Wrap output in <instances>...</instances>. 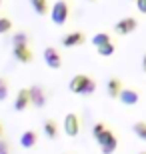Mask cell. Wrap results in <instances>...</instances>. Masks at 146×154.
Here are the masks:
<instances>
[{
    "label": "cell",
    "instance_id": "cb8c5ba5",
    "mask_svg": "<svg viewBox=\"0 0 146 154\" xmlns=\"http://www.w3.org/2000/svg\"><path fill=\"white\" fill-rule=\"evenodd\" d=\"M136 8H138V12L146 14V0H136Z\"/></svg>",
    "mask_w": 146,
    "mask_h": 154
},
{
    "label": "cell",
    "instance_id": "ac0fdd59",
    "mask_svg": "<svg viewBox=\"0 0 146 154\" xmlns=\"http://www.w3.org/2000/svg\"><path fill=\"white\" fill-rule=\"evenodd\" d=\"M12 46H28V34L26 32H16L12 36Z\"/></svg>",
    "mask_w": 146,
    "mask_h": 154
},
{
    "label": "cell",
    "instance_id": "d6986e66",
    "mask_svg": "<svg viewBox=\"0 0 146 154\" xmlns=\"http://www.w3.org/2000/svg\"><path fill=\"white\" fill-rule=\"evenodd\" d=\"M12 28V20L6 16H0V34H6V32H10Z\"/></svg>",
    "mask_w": 146,
    "mask_h": 154
},
{
    "label": "cell",
    "instance_id": "ffe728a7",
    "mask_svg": "<svg viewBox=\"0 0 146 154\" xmlns=\"http://www.w3.org/2000/svg\"><path fill=\"white\" fill-rule=\"evenodd\" d=\"M98 54H100V56H104V58L112 56V54H114V44L110 42V44H104V46H100V48H98Z\"/></svg>",
    "mask_w": 146,
    "mask_h": 154
},
{
    "label": "cell",
    "instance_id": "4fadbf2b",
    "mask_svg": "<svg viewBox=\"0 0 146 154\" xmlns=\"http://www.w3.org/2000/svg\"><path fill=\"white\" fill-rule=\"evenodd\" d=\"M122 80L120 78H110L108 80V84H106V92H108V96L110 98H118V94L122 92Z\"/></svg>",
    "mask_w": 146,
    "mask_h": 154
},
{
    "label": "cell",
    "instance_id": "f1b7e54d",
    "mask_svg": "<svg viewBox=\"0 0 146 154\" xmlns=\"http://www.w3.org/2000/svg\"><path fill=\"white\" fill-rule=\"evenodd\" d=\"M134 2H136V0H134Z\"/></svg>",
    "mask_w": 146,
    "mask_h": 154
},
{
    "label": "cell",
    "instance_id": "8fae6325",
    "mask_svg": "<svg viewBox=\"0 0 146 154\" xmlns=\"http://www.w3.org/2000/svg\"><path fill=\"white\" fill-rule=\"evenodd\" d=\"M86 42V36L82 32H68L64 38H62V46L66 48H72V46H80Z\"/></svg>",
    "mask_w": 146,
    "mask_h": 154
},
{
    "label": "cell",
    "instance_id": "30bf717a",
    "mask_svg": "<svg viewBox=\"0 0 146 154\" xmlns=\"http://www.w3.org/2000/svg\"><path fill=\"white\" fill-rule=\"evenodd\" d=\"M30 106V94H28V88H22V90H18L16 94V100H14V110L16 112H22Z\"/></svg>",
    "mask_w": 146,
    "mask_h": 154
},
{
    "label": "cell",
    "instance_id": "83f0119b",
    "mask_svg": "<svg viewBox=\"0 0 146 154\" xmlns=\"http://www.w3.org/2000/svg\"><path fill=\"white\" fill-rule=\"evenodd\" d=\"M140 154H146V152H140Z\"/></svg>",
    "mask_w": 146,
    "mask_h": 154
},
{
    "label": "cell",
    "instance_id": "ba28073f",
    "mask_svg": "<svg viewBox=\"0 0 146 154\" xmlns=\"http://www.w3.org/2000/svg\"><path fill=\"white\" fill-rule=\"evenodd\" d=\"M138 100H140V94L132 88H122V92L118 94V102L124 106H134V104H138Z\"/></svg>",
    "mask_w": 146,
    "mask_h": 154
},
{
    "label": "cell",
    "instance_id": "5bb4252c",
    "mask_svg": "<svg viewBox=\"0 0 146 154\" xmlns=\"http://www.w3.org/2000/svg\"><path fill=\"white\" fill-rule=\"evenodd\" d=\"M42 130H44L46 138H50V140H54V138L58 136V124L54 120H46L44 126H42Z\"/></svg>",
    "mask_w": 146,
    "mask_h": 154
},
{
    "label": "cell",
    "instance_id": "7402d4cb",
    "mask_svg": "<svg viewBox=\"0 0 146 154\" xmlns=\"http://www.w3.org/2000/svg\"><path fill=\"white\" fill-rule=\"evenodd\" d=\"M6 98H8V82L0 78V102H4Z\"/></svg>",
    "mask_w": 146,
    "mask_h": 154
},
{
    "label": "cell",
    "instance_id": "5b68a950",
    "mask_svg": "<svg viewBox=\"0 0 146 154\" xmlns=\"http://www.w3.org/2000/svg\"><path fill=\"white\" fill-rule=\"evenodd\" d=\"M44 62L48 68L52 70H58L62 66V58H60V52L54 48V46H48V48H44Z\"/></svg>",
    "mask_w": 146,
    "mask_h": 154
},
{
    "label": "cell",
    "instance_id": "3957f363",
    "mask_svg": "<svg viewBox=\"0 0 146 154\" xmlns=\"http://www.w3.org/2000/svg\"><path fill=\"white\" fill-rule=\"evenodd\" d=\"M98 146H100V152L102 154H112L114 150H116V146H118V138H116V134H114L112 130H104V134H102L98 140Z\"/></svg>",
    "mask_w": 146,
    "mask_h": 154
},
{
    "label": "cell",
    "instance_id": "484cf974",
    "mask_svg": "<svg viewBox=\"0 0 146 154\" xmlns=\"http://www.w3.org/2000/svg\"><path fill=\"white\" fill-rule=\"evenodd\" d=\"M0 138H2V124H0Z\"/></svg>",
    "mask_w": 146,
    "mask_h": 154
},
{
    "label": "cell",
    "instance_id": "4316f807",
    "mask_svg": "<svg viewBox=\"0 0 146 154\" xmlns=\"http://www.w3.org/2000/svg\"><path fill=\"white\" fill-rule=\"evenodd\" d=\"M0 8H2V0H0Z\"/></svg>",
    "mask_w": 146,
    "mask_h": 154
},
{
    "label": "cell",
    "instance_id": "44dd1931",
    "mask_svg": "<svg viewBox=\"0 0 146 154\" xmlns=\"http://www.w3.org/2000/svg\"><path fill=\"white\" fill-rule=\"evenodd\" d=\"M104 130H106V124H104V122H96V124H94V128H92V134H94L96 140H98V138L104 134Z\"/></svg>",
    "mask_w": 146,
    "mask_h": 154
},
{
    "label": "cell",
    "instance_id": "7a4b0ae2",
    "mask_svg": "<svg viewBox=\"0 0 146 154\" xmlns=\"http://www.w3.org/2000/svg\"><path fill=\"white\" fill-rule=\"evenodd\" d=\"M68 16H70V6H68V2L66 0H56L54 6L50 8L52 22L56 24V26H62V24H66Z\"/></svg>",
    "mask_w": 146,
    "mask_h": 154
},
{
    "label": "cell",
    "instance_id": "9c48e42d",
    "mask_svg": "<svg viewBox=\"0 0 146 154\" xmlns=\"http://www.w3.org/2000/svg\"><path fill=\"white\" fill-rule=\"evenodd\" d=\"M12 54H14V58H16L18 62H22V64H28L32 62V50H30L28 46H12Z\"/></svg>",
    "mask_w": 146,
    "mask_h": 154
},
{
    "label": "cell",
    "instance_id": "e0dca14e",
    "mask_svg": "<svg viewBox=\"0 0 146 154\" xmlns=\"http://www.w3.org/2000/svg\"><path fill=\"white\" fill-rule=\"evenodd\" d=\"M132 132H134L140 140L146 142V122H134V124H132Z\"/></svg>",
    "mask_w": 146,
    "mask_h": 154
},
{
    "label": "cell",
    "instance_id": "52a82bcc",
    "mask_svg": "<svg viewBox=\"0 0 146 154\" xmlns=\"http://www.w3.org/2000/svg\"><path fill=\"white\" fill-rule=\"evenodd\" d=\"M78 130H80L78 116L74 114V112H68L66 118H64V132H66L70 138H74V136H78Z\"/></svg>",
    "mask_w": 146,
    "mask_h": 154
},
{
    "label": "cell",
    "instance_id": "6da1fadb",
    "mask_svg": "<svg viewBox=\"0 0 146 154\" xmlns=\"http://www.w3.org/2000/svg\"><path fill=\"white\" fill-rule=\"evenodd\" d=\"M68 88H70V92H74V94L90 96V94H94V90H96V82H94V78H90V76H86V74H76L70 80Z\"/></svg>",
    "mask_w": 146,
    "mask_h": 154
},
{
    "label": "cell",
    "instance_id": "603a6c76",
    "mask_svg": "<svg viewBox=\"0 0 146 154\" xmlns=\"http://www.w3.org/2000/svg\"><path fill=\"white\" fill-rule=\"evenodd\" d=\"M0 154H10V144L4 138H0Z\"/></svg>",
    "mask_w": 146,
    "mask_h": 154
},
{
    "label": "cell",
    "instance_id": "d4e9b609",
    "mask_svg": "<svg viewBox=\"0 0 146 154\" xmlns=\"http://www.w3.org/2000/svg\"><path fill=\"white\" fill-rule=\"evenodd\" d=\"M142 68H144V72H146V54H144V58H142Z\"/></svg>",
    "mask_w": 146,
    "mask_h": 154
},
{
    "label": "cell",
    "instance_id": "277c9868",
    "mask_svg": "<svg viewBox=\"0 0 146 154\" xmlns=\"http://www.w3.org/2000/svg\"><path fill=\"white\" fill-rule=\"evenodd\" d=\"M136 28H138V20L132 18V16H126V18H122V20H118V22L114 24V32L120 34V36L130 34V32H134Z\"/></svg>",
    "mask_w": 146,
    "mask_h": 154
},
{
    "label": "cell",
    "instance_id": "8992f818",
    "mask_svg": "<svg viewBox=\"0 0 146 154\" xmlns=\"http://www.w3.org/2000/svg\"><path fill=\"white\" fill-rule=\"evenodd\" d=\"M28 94H30V104L36 106V108H42L46 104V94H44V88L40 84H34L28 88Z\"/></svg>",
    "mask_w": 146,
    "mask_h": 154
},
{
    "label": "cell",
    "instance_id": "7c38bea8",
    "mask_svg": "<svg viewBox=\"0 0 146 154\" xmlns=\"http://www.w3.org/2000/svg\"><path fill=\"white\" fill-rule=\"evenodd\" d=\"M38 142V134H36V132L34 130H26V132H22V136H20V146H22V148H32L34 144Z\"/></svg>",
    "mask_w": 146,
    "mask_h": 154
},
{
    "label": "cell",
    "instance_id": "2e32d148",
    "mask_svg": "<svg viewBox=\"0 0 146 154\" xmlns=\"http://www.w3.org/2000/svg\"><path fill=\"white\" fill-rule=\"evenodd\" d=\"M92 44H94L96 48H100V46H104V44H110V34H106V32H98V34H94Z\"/></svg>",
    "mask_w": 146,
    "mask_h": 154
},
{
    "label": "cell",
    "instance_id": "9a60e30c",
    "mask_svg": "<svg viewBox=\"0 0 146 154\" xmlns=\"http://www.w3.org/2000/svg\"><path fill=\"white\" fill-rule=\"evenodd\" d=\"M30 6L38 16H44L48 12V0H30Z\"/></svg>",
    "mask_w": 146,
    "mask_h": 154
}]
</instances>
